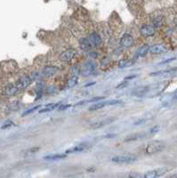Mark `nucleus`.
Masks as SVG:
<instances>
[{
	"label": "nucleus",
	"instance_id": "nucleus-1",
	"mask_svg": "<svg viewBox=\"0 0 177 178\" xmlns=\"http://www.w3.org/2000/svg\"><path fill=\"white\" fill-rule=\"evenodd\" d=\"M164 148H165L164 142L160 141H153L146 145L145 153L148 154V155H152V154H155V153L161 151Z\"/></svg>",
	"mask_w": 177,
	"mask_h": 178
},
{
	"label": "nucleus",
	"instance_id": "nucleus-2",
	"mask_svg": "<svg viewBox=\"0 0 177 178\" xmlns=\"http://www.w3.org/2000/svg\"><path fill=\"white\" fill-rule=\"evenodd\" d=\"M78 54V51L76 49H73V48H69L66 51H64L63 53H62L60 54V60L62 62H64V63H69L72 60V59L77 55Z\"/></svg>",
	"mask_w": 177,
	"mask_h": 178
},
{
	"label": "nucleus",
	"instance_id": "nucleus-3",
	"mask_svg": "<svg viewBox=\"0 0 177 178\" xmlns=\"http://www.w3.org/2000/svg\"><path fill=\"white\" fill-rule=\"evenodd\" d=\"M141 35L144 38H149V37H152L154 36L155 32H156V29L153 27L152 25L150 24H144L143 25V27L141 28Z\"/></svg>",
	"mask_w": 177,
	"mask_h": 178
},
{
	"label": "nucleus",
	"instance_id": "nucleus-4",
	"mask_svg": "<svg viewBox=\"0 0 177 178\" xmlns=\"http://www.w3.org/2000/svg\"><path fill=\"white\" fill-rule=\"evenodd\" d=\"M32 82V78L31 77H22L15 84V87L19 89V90H22V89H25L27 88Z\"/></svg>",
	"mask_w": 177,
	"mask_h": 178
},
{
	"label": "nucleus",
	"instance_id": "nucleus-5",
	"mask_svg": "<svg viewBox=\"0 0 177 178\" xmlns=\"http://www.w3.org/2000/svg\"><path fill=\"white\" fill-rule=\"evenodd\" d=\"M137 159L136 157L130 155V156H115L111 158V161L115 163H132Z\"/></svg>",
	"mask_w": 177,
	"mask_h": 178
},
{
	"label": "nucleus",
	"instance_id": "nucleus-6",
	"mask_svg": "<svg viewBox=\"0 0 177 178\" xmlns=\"http://www.w3.org/2000/svg\"><path fill=\"white\" fill-rule=\"evenodd\" d=\"M19 89L15 87V86H6L5 87H3L1 89V94L3 96H14L15 94H17L19 93Z\"/></svg>",
	"mask_w": 177,
	"mask_h": 178
},
{
	"label": "nucleus",
	"instance_id": "nucleus-7",
	"mask_svg": "<svg viewBox=\"0 0 177 178\" xmlns=\"http://www.w3.org/2000/svg\"><path fill=\"white\" fill-rule=\"evenodd\" d=\"M119 44L124 48H129L134 45V38L130 34H125L120 38Z\"/></svg>",
	"mask_w": 177,
	"mask_h": 178
},
{
	"label": "nucleus",
	"instance_id": "nucleus-8",
	"mask_svg": "<svg viewBox=\"0 0 177 178\" xmlns=\"http://www.w3.org/2000/svg\"><path fill=\"white\" fill-rule=\"evenodd\" d=\"M116 120L115 118H106V120H100V121H96L94 123H92L90 125V127L92 129H98V128H101V127H103L104 126L106 125H109L110 123H112L114 120Z\"/></svg>",
	"mask_w": 177,
	"mask_h": 178
},
{
	"label": "nucleus",
	"instance_id": "nucleus-9",
	"mask_svg": "<svg viewBox=\"0 0 177 178\" xmlns=\"http://www.w3.org/2000/svg\"><path fill=\"white\" fill-rule=\"evenodd\" d=\"M176 68L174 69H166V70H161V71H158V72H153L150 73V76L153 77H161V78H168L173 76L175 72H176Z\"/></svg>",
	"mask_w": 177,
	"mask_h": 178
},
{
	"label": "nucleus",
	"instance_id": "nucleus-10",
	"mask_svg": "<svg viewBox=\"0 0 177 178\" xmlns=\"http://www.w3.org/2000/svg\"><path fill=\"white\" fill-rule=\"evenodd\" d=\"M88 40L90 41L91 45L94 47H98L102 44V39L100 37V35L96 32H93L88 38Z\"/></svg>",
	"mask_w": 177,
	"mask_h": 178
},
{
	"label": "nucleus",
	"instance_id": "nucleus-11",
	"mask_svg": "<svg viewBox=\"0 0 177 178\" xmlns=\"http://www.w3.org/2000/svg\"><path fill=\"white\" fill-rule=\"evenodd\" d=\"M167 51V48L165 45L157 44V45H153L150 47V53L153 54H160L163 53H166Z\"/></svg>",
	"mask_w": 177,
	"mask_h": 178
},
{
	"label": "nucleus",
	"instance_id": "nucleus-12",
	"mask_svg": "<svg viewBox=\"0 0 177 178\" xmlns=\"http://www.w3.org/2000/svg\"><path fill=\"white\" fill-rule=\"evenodd\" d=\"M58 70H59V68L56 66H45L42 69V74L45 77H52Z\"/></svg>",
	"mask_w": 177,
	"mask_h": 178
},
{
	"label": "nucleus",
	"instance_id": "nucleus-13",
	"mask_svg": "<svg viewBox=\"0 0 177 178\" xmlns=\"http://www.w3.org/2000/svg\"><path fill=\"white\" fill-rule=\"evenodd\" d=\"M167 171V168H162V169H158V170L149 171L144 175L143 178H157L158 176L165 174Z\"/></svg>",
	"mask_w": 177,
	"mask_h": 178
},
{
	"label": "nucleus",
	"instance_id": "nucleus-14",
	"mask_svg": "<svg viewBox=\"0 0 177 178\" xmlns=\"http://www.w3.org/2000/svg\"><path fill=\"white\" fill-rule=\"evenodd\" d=\"M90 145L88 144H81L78 146H75V147H72L69 150L66 151V153H75V152H80V151H83L85 150H86L87 148H89Z\"/></svg>",
	"mask_w": 177,
	"mask_h": 178
},
{
	"label": "nucleus",
	"instance_id": "nucleus-15",
	"mask_svg": "<svg viewBox=\"0 0 177 178\" xmlns=\"http://www.w3.org/2000/svg\"><path fill=\"white\" fill-rule=\"evenodd\" d=\"M146 137V134L145 133H137V134H132L130 135H128L127 137L125 138V142H133V141H137V140H141Z\"/></svg>",
	"mask_w": 177,
	"mask_h": 178
},
{
	"label": "nucleus",
	"instance_id": "nucleus-16",
	"mask_svg": "<svg viewBox=\"0 0 177 178\" xmlns=\"http://www.w3.org/2000/svg\"><path fill=\"white\" fill-rule=\"evenodd\" d=\"M79 45H80V48L83 50V51H90L93 48V45H91L90 41L87 38H81L79 40Z\"/></svg>",
	"mask_w": 177,
	"mask_h": 178
},
{
	"label": "nucleus",
	"instance_id": "nucleus-17",
	"mask_svg": "<svg viewBox=\"0 0 177 178\" xmlns=\"http://www.w3.org/2000/svg\"><path fill=\"white\" fill-rule=\"evenodd\" d=\"M149 89H150V87L147 86L146 87H138L135 90H134L132 94L134 96H137V97H141L149 92Z\"/></svg>",
	"mask_w": 177,
	"mask_h": 178
},
{
	"label": "nucleus",
	"instance_id": "nucleus-18",
	"mask_svg": "<svg viewBox=\"0 0 177 178\" xmlns=\"http://www.w3.org/2000/svg\"><path fill=\"white\" fill-rule=\"evenodd\" d=\"M86 69L83 70L84 71V75H90L92 74L94 70H95V64L93 63L92 62H88L86 63Z\"/></svg>",
	"mask_w": 177,
	"mask_h": 178
},
{
	"label": "nucleus",
	"instance_id": "nucleus-19",
	"mask_svg": "<svg viewBox=\"0 0 177 178\" xmlns=\"http://www.w3.org/2000/svg\"><path fill=\"white\" fill-rule=\"evenodd\" d=\"M150 45H141L140 48L137 51V55H139L140 57H144L146 56V54L150 52Z\"/></svg>",
	"mask_w": 177,
	"mask_h": 178
},
{
	"label": "nucleus",
	"instance_id": "nucleus-20",
	"mask_svg": "<svg viewBox=\"0 0 177 178\" xmlns=\"http://www.w3.org/2000/svg\"><path fill=\"white\" fill-rule=\"evenodd\" d=\"M164 23H165V18L163 16H158L153 20L152 26L155 29H158V28L162 27L164 25Z\"/></svg>",
	"mask_w": 177,
	"mask_h": 178
},
{
	"label": "nucleus",
	"instance_id": "nucleus-21",
	"mask_svg": "<svg viewBox=\"0 0 177 178\" xmlns=\"http://www.w3.org/2000/svg\"><path fill=\"white\" fill-rule=\"evenodd\" d=\"M60 106V104L59 103H51V104H47L45 105L43 109H41L38 112L39 113H45V112H49L51 111H54L55 108H57V107Z\"/></svg>",
	"mask_w": 177,
	"mask_h": 178
},
{
	"label": "nucleus",
	"instance_id": "nucleus-22",
	"mask_svg": "<svg viewBox=\"0 0 177 178\" xmlns=\"http://www.w3.org/2000/svg\"><path fill=\"white\" fill-rule=\"evenodd\" d=\"M67 157V154H53V155H47L44 157L45 159L47 160H58V159H62Z\"/></svg>",
	"mask_w": 177,
	"mask_h": 178
},
{
	"label": "nucleus",
	"instance_id": "nucleus-23",
	"mask_svg": "<svg viewBox=\"0 0 177 178\" xmlns=\"http://www.w3.org/2000/svg\"><path fill=\"white\" fill-rule=\"evenodd\" d=\"M105 106H107V101L102 102H99V103H96V104H93V106H91L89 108V111H96V110L103 108V107H105Z\"/></svg>",
	"mask_w": 177,
	"mask_h": 178
},
{
	"label": "nucleus",
	"instance_id": "nucleus-24",
	"mask_svg": "<svg viewBox=\"0 0 177 178\" xmlns=\"http://www.w3.org/2000/svg\"><path fill=\"white\" fill-rule=\"evenodd\" d=\"M78 77H72V78H70L68 80V83H67V87L70 88V87H75V86L78 84Z\"/></svg>",
	"mask_w": 177,
	"mask_h": 178
},
{
	"label": "nucleus",
	"instance_id": "nucleus-25",
	"mask_svg": "<svg viewBox=\"0 0 177 178\" xmlns=\"http://www.w3.org/2000/svg\"><path fill=\"white\" fill-rule=\"evenodd\" d=\"M41 107V105H38V106H34V107H32V108H30V109H29L28 111H26L24 113L22 114V116H26V115H29V114H30V113H32V112H34L35 111H37L38 109H39Z\"/></svg>",
	"mask_w": 177,
	"mask_h": 178
},
{
	"label": "nucleus",
	"instance_id": "nucleus-26",
	"mask_svg": "<svg viewBox=\"0 0 177 178\" xmlns=\"http://www.w3.org/2000/svg\"><path fill=\"white\" fill-rule=\"evenodd\" d=\"M15 126V124L12 121V120H8V121H6L3 126H2V127H1V129H6V128H10V127H13V126Z\"/></svg>",
	"mask_w": 177,
	"mask_h": 178
},
{
	"label": "nucleus",
	"instance_id": "nucleus-27",
	"mask_svg": "<svg viewBox=\"0 0 177 178\" xmlns=\"http://www.w3.org/2000/svg\"><path fill=\"white\" fill-rule=\"evenodd\" d=\"M122 101L120 100H110L107 101V106H112V105H117V104H121Z\"/></svg>",
	"mask_w": 177,
	"mask_h": 178
},
{
	"label": "nucleus",
	"instance_id": "nucleus-28",
	"mask_svg": "<svg viewBox=\"0 0 177 178\" xmlns=\"http://www.w3.org/2000/svg\"><path fill=\"white\" fill-rule=\"evenodd\" d=\"M128 65H130V62L126 61V60H121L119 63V68H124V67H126Z\"/></svg>",
	"mask_w": 177,
	"mask_h": 178
},
{
	"label": "nucleus",
	"instance_id": "nucleus-29",
	"mask_svg": "<svg viewBox=\"0 0 177 178\" xmlns=\"http://www.w3.org/2000/svg\"><path fill=\"white\" fill-rule=\"evenodd\" d=\"M19 107H20V103H19V102L16 101V102H14L13 103L10 105V109L12 111H15V110L19 109Z\"/></svg>",
	"mask_w": 177,
	"mask_h": 178
},
{
	"label": "nucleus",
	"instance_id": "nucleus-30",
	"mask_svg": "<svg viewBox=\"0 0 177 178\" xmlns=\"http://www.w3.org/2000/svg\"><path fill=\"white\" fill-rule=\"evenodd\" d=\"M102 99H104L103 96H102V97L98 96V97H94V98H93V99H91V100H88V101H85V102H86H86H97V101H101V100H102Z\"/></svg>",
	"mask_w": 177,
	"mask_h": 178
},
{
	"label": "nucleus",
	"instance_id": "nucleus-31",
	"mask_svg": "<svg viewBox=\"0 0 177 178\" xmlns=\"http://www.w3.org/2000/svg\"><path fill=\"white\" fill-rule=\"evenodd\" d=\"M158 131H159V126H153V127L150 128V134H156V133H158Z\"/></svg>",
	"mask_w": 177,
	"mask_h": 178
},
{
	"label": "nucleus",
	"instance_id": "nucleus-32",
	"mask_svg": "<svg viewBox=\"0 0 177 178\" xmlns=\"http://www.w3.org/2000/svg\"><path fill=\"white\" fill-rule=\"evenodd\" d=\"M129 178H143V175L138 173H131L129 175Z\"/></svg>",
	"mask_w": 177,
	"mask_h": 178
},
{
	"label": "nucleus",
	"instance_id": "nucleus-33",
	"mask_svg": "<svg viewBox=\"0 0 177 178\" xmlns=\"http://www.w3.org/2000/svg\"><path fill=\"white\" fill-rule=\"evenodd\" d=\"M69 107H70L69 104H64V105L59 106V107H58V110H59V111H63V110H66V109L69 108Z\"/></svg>",
	"mask_w": 177,
	"mask_h": 178
},
{
	"label": "nucleus",
	"instance_id": "nucleus-34",
	"mask_svg": "<svg viewBox=\"0 0 177 178\" xmlns=\"http://www.w3.org/2000/svg\"><path fill=\"white\" fill-rule=\"evenodd\" d=\"M144 122H145V120H144V118H140V120H136V121L134 123V125L137 126V125H141V124H143V123H144Z\"/></svg>",
	"mask_w": 177,
	"mask_h": 178
},
{
	"label": "nucleus",
	"instance_id": "nucleus-35",
	"mask_svg": "<svg viewBox=\"0 0 177 178\" xmlns=\"http://www.w3.org/2000/svg\"><path fill=\"white\" fill-rule=\"evenodd\" d=\"M128 83L127 82H123V83H120V84L119 86H117V88H120V87H125L127 86Z\"/></svg>",
	"mask_w": 177,
	"mask_h": 178
},
{
	"label": "nucleus",
	"instance_id": "nucleus-36",
	"mask_svg": "<svg viewBox=\"0 0 177 178\" xmlns=\"http://www.w3.org/2000/svg\"><path fill=\"white\" fill-rule=\"evenodd\" d=\"M175 60V58L174 57V58H171V59H168V60H166V61H164V62H162V63H160V64H165V63H170V62H173V61H174Z\"/></svg>",
	"mask_w": 177,
	"mask_h": 178
},
{
	"label": "nucleus",
	"instance_id": "nucleus-37",
	"mask_svg": "<svg viewBox=\"0 0 177 178\" xmlns=\"http://www.w3.org/2000/svg\"><path fill=\"white\" fill-rule=\"evenodd\" d=\"M136 78V76L135 75H133V76H128V77H126V78H125V80L126 81V80H131V79H134V78Z\"/></svg>",
	"mask_w": 177,
	"mask_h": 178
},
{
	"label": "nucleus",
	"instance_id": "nucleus-38",
	"mask_svg": "<svg viewBox=\"0 0 177 178\" xmlns=\"http://www.w3.org/2000/svg\"><path fill=\"white\" fill-rule=\"evenodd\" d=\"M89 55H90L91 57H93V58H96V57H97V54H96V53H90Z\"/></svg>",
	"mask_w": 177,
	"mask_h": 178
},
{
	"label": "nucleus",
	"instance_id": "nucleus-39",
	"mask_svg": "<svg viewBox=\"0 0 177 178\" xmlns=\"http://www.w3.org/2000/svg\"><path fill=\"white\" fill-rule=\"evenodd\" d=\"M93 85H95V82L89 83V84H87V85H86V86H85V87H91V86H93Z\"/></svg>",
	"mask_w": 177,
	"mask_h": 178
},
{
	"label": "nucleus",
	"instance_id": "nucleus-40",
	"mask_svg": "<svg viewBox=\"0 0 177 178\" xmlns=\"http://www.w3.org/2000/svg\"><path fill=\"white\" fill-rule=\"evenodd\" d=\"M88 172H94L95 171V168H90V169H87Z\"/></svg>",
	"mask_w": 177,
	"mask_h": 178
},
{
	"label": "nucleus",
	"instance_id": "nucleus-41",
	"mask_svg": "<svg viewBox=\"0 0 177 178\" xmlns=\"http://www.w3.org/2000/svg\"><path fill=\"white\" fill-rule=\"evenodd\" d=\"M169 178H177V175H171Z\"/></svg>",
	"mask_w": 177,
	"mask_h": 178
}]
</instances>
